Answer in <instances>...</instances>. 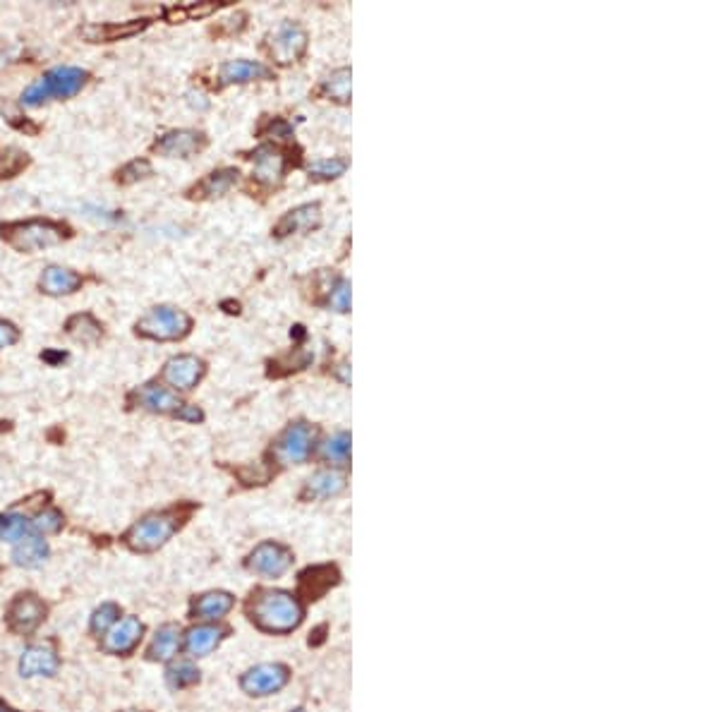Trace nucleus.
<instances>
[{
	"label": "nucleus",
	"mask_w": 719,
	"mask_h": 712,
	"mask_svg": "<svg viewBox=\"0 0 719 712\" xmlns=\"http://www.w3.org/2000/svg\"><path fill=\"white\" fill-rule=\"evenodd\" d=\"M175 418L178 420H185V422H202L204 420V413H202V408L197 406H180V410L175 413Z\"/></svg>",
	"instance_id": "79ce46f5"
},
{
	"label": "nucleus",
	"mask_w": 719,
	"mask_h": 712,
	"mask_svg": "<svg viewBox=\"0 0 719 712\" xmlns=\"http://www.w3.org/2000/svg\"><path fill=\"white\" fill-rule=\"evenodd\" d=\"M307 51V32L300 27L298 22H283L269 44V54L281 65L298 63Z\"/></svg>",
	"instance_id": "6e6552de"
},
{
	"label": "nucleus",
	"mask_w": 719,
	"mask_h": 712,
	"mask_svg": "<svg viewBox=\"0 0 719 712\" xmlns=\"http://www.w3.org/2000/svg\"><path fill=\"white\" fill-rule=\"evenodd\" d=\"M149 27V20H130V22H101V25H87L82 27V36L92 44H113V41L130 39L134 34L144 32Z\"/></svg>",
	"instance_id": "dca6fc26"
},
{
	"label": "nucleus",
	"mask_w": 719,
	"mask_h": 712,
	"mask_svg": "<svg viewBox=\"0 0 719 712\" xmlns=\"http://www.w3.org/2000/svg\"><path fill=\"white\" fill-rule=\"evenodd\" d=\"M82 276L77 272H73V269H65V267H46L44 269V273H41L39 279V288L41 293L46 295H54V298H60V295H73L74 291H80L82 288Z\"/></svg>",
	"instance_id": "aec40b11"
},
{
	"label": "nucleus",
	"mask_w": 719,
	"mask_h": 712,
	"mask_svg": "<svg viewBox=\"0 0 719 712\" xmlns=\"http://www.w3.org/2000/svg\"><path fill=\"white\" fill-rule=\"evenodd\" d=\"M41 360H46L48 365H58V362H65L67 353H58V351H46V353H41Z\"/></svg>",
	"instance_id": "c03bdc74"
},
{
	"label": "nucleus",
	"mask_w": 719,
	"mask_h": 712,
	"mask_svg": "<svg viewBox=\"0 0 719 712\" xmlns=\"http://www.w3.org/2000/svg\"><path fill=\"white\" fill-rule=\"evenodd\" d=\"M269 77H271V70L260 60H226L219 67V80L223 87H228V84H245V82L254 80H269Z\"/></svg>",
	"instance_id": "6ab92c4d"
},
{
	"label": "nucleus",
	"mask_w": 719,
	"mask_h": 712,
	"mask_svg": "<svg viewBox=\"0 0 719 712\" xmlns=\"http://www.w3.org/2000/svg\"><path fill=\"white\" fill-rule=\"evenodd\" d=\"M125 712H142V710H125Z\"/></svg>",
	"instance_id": "de8ad7c7"
},
{
	"label": "nucleus",
	"mask_w": 719,
	"mask_h": 712,
	"mask_svg": "<svg viewBox=\"0 0 719 712\" xmlns=\"http://www.w3.org/2000/svg\"><path fill=\"white\" fill-rule=\"evenodd\" d=\"M207 144V137L197 130H171L153 144V152H159L166 159H190L202 152Z\"/></svg>",
	"instance_id": "ddd939ff"
},
{
	"label": "nucleus",
	"mask_w": 719,
	"mask_h": 712,
	"mask_svg": "<svg viewBox=\"0 0 719 712\" xmlns=\"http://www.w3.org/2000/svg\"><path fill=\"white\" fill-rule=\"evenodd\" d=\"M166 679L171 684V688H187L200 681V669L190 662H178V665H171L166 672Z\"/></svg>",
	"instance_id": "f704fd0d"
},
{
	"label": "nucleus",
	"mask_w": 719,
	"mask_h": 712,
	"mask_svg": "<svg viewBox=\"0 0 719 712\" xmlns=\"http://www.w3.org/2000/svg\"><path fill=\"white\" fill-rule=\"evenodd\" d=\"M27 166L29 156L22 149L7 147L5 152H0V180L15 178V175H20Z\"/></svg>",
	"instance_id": "72a5a7b5"
},
{
	"label": "nucleus",
	"mask_w": 719,
	"mask_h": 712,
	"mask_svg": "<svg viewBox=\"0 0 719 712\" xmlns=\"http://www.w3.org/2000/svg\"><path fill=\"white\" fill-rule=\"evenodd\" d=\"M221 7V3H204V5H175V7H163V17L171 25L178 22L192 20V17H207V15L216 13Z\"/></svg>",
	"instance_id": "473e14b6"
},
{
	"label": "nucleus",
	"mask_w": 719,
	"mask_h": 712,
	"mask_svg": "<svg viewBox=\"0 0 719 712\" xmlns=\"http://www.w3.org/2000/svg\"><path fill=\"white\" fill-rule=\"evenodd\" d=\"M223 636H226V628H221V626H194L185 636V650L190 655H194V658H204V655H209L212 650L219 648Z\"/></svg>",
	"instance_id": "4be33fe9"
},
{
	"label": "nucleus",
	"mask_w": 719,
	"mask_h": 712,
	"mask_svg": "<svg viewBox=\"0 0 719 712\" xmlns=\"http://www.w3.org/2000/svg\"><path fill=\"white\" fill-rule=\"evenodd\" d=\"M89 73L82 70V67H73V65H63V67H54L48 70L44 77L29 84L25 92H22V106L27 108H39L48 101L55 99H73L74 94H80L82 87L87 84Z\"/></svg>",
	"instance_id": "f03ea898"
},
{
	"label": "nucleus",
	"mask_w": 719,
	"mask_h": 712,
	"mask_svg": "<svg viewBox=\"0 0 719 712\" xmlns=\"http://www.w3.org/2000/svg\"><path fill=\"white\" fill-rule=\"evenodd\" d=\"M291 564H293V554H291V549L279 545V542H261L247 559V566L254 573H261V576H269V578L283 576L291 569Z\"/></svg>",
	"instance_id": "9d476101"
},
{
	"label": "nucleus",
	"mask_w": 719,
	"mask_h": 712,
	"mask_svg": "<svg viewBox=\"0 0 719 712\" xmlns=\"http://www.w3.org/2000/svg\"><path fill=\"white\" fill-rule=\"evenodd\" d=\"M142 636H144V624H142L137 617H125V619L115 621V624L103 633L101 648L111 655H127L140 646Z\"/></svg>",
	"instance_id": "9b49d317"
},
{
	"label": "nucleus",
	"mask_w": 719,
	"mask_h": 712,
	"mask_svg": "<svg viewBox=\"0 0 719 712\" xmlns=\"http://www.w3.org/2000/svg\"><path fill=\"white\" fill-rule=\"evenodd\" d=\"M130 399L137 403L140 408H144V410H149V413H178L180 406H182V400H180V396L175 391H171L168 386H159L153 384V381H149V384L140 386L137 391H133V396Z\"/></svg>",
	"instance_id": "2eb2a0df"
},
{
	"label": "nucleus",
	"mask_w": 719,
	"mask_h": 712,
	"mask_svg": "<svg viewBox=\"0 0 719 712\" xmlns=\"http://www.w3.org/2000/svg\"><path fill=\"white\" fill-rule=\"evenodd\" d=\"M20 341V329L15 327L13 321L0 320V348L15 346Z\"/></svg>",
	"instance_id": "a19ab883"
},
{
	"label": "nucleus",
	"mask_w": 719,
	"mask_h": 712,
	"mask_svg": "<svg viewBox=\"0 0 719 712\" xmlns=\"http://www.w3.org/2000/svg\"><path fill=\"white\" fill-rule=\"evenodd\" d=\"M336 374H339L343 384H350V365H348V362H340V365L336 367Z\"/></svg>",
	"instance_id": "a18cd8bd"
},
{
	"label": "nucleus",
	"mask_w": 719,
	"mask_h": 712,
	"mask_svg": "<svg viewBox=\"0 0 719 712\" xmlns=\"http://www.w3.org/2000/svg\"><path fill=\"white\" fill-rule=\"evenodd\" d=\"M152 173H153V168L147 159H134L120 168L118 183L120 185H134V183H140V180L149 178Z\"/></svg>",
	"instance_id": "e433bc0d"
},
{
	"label": "nucleus",
	"mask_w": 719,
	"mask_h": 712,
	"mask_svg": "<svg viewBox=\"0 0 719 712\" xmlns=\"http://www.w3.org/2000/svg\"><path fill=\"white\" fill-rule=\"evenodd\" d=\"M0 231H3V240L17 252L46 250V247L60 245L63 240L70 238V228L51 219L13 221V223H5Z\"/></svg>",
	"instance_id": "7ed1b4c3"
},
{
	"label": "nucleus",
	"mask_w": 719,
	"mask_h": 712,
	"mask_svg": "<svg viewBox=\"0 0 719 712\" xmlns=\"http://www.w3.org/2000/svg\"><path fill=\"white\" fill-rule=\"evenodd\" d=\"M231 609H233V595L223 593V590H213L192 602V614L200 619H221Z\"/></svg>",
	"instance_id": "393cba45"
},
{
	"label": "nucleus",
	"mask_w": 719,
	"mask_h": 712,
	"mask_svg": "<svg viewBox=\"0 0 719 712\" xmlns=\"http://www.w3.org/2000/svg\"><path fill=\"white\" fill-rule=\"evenodd\" d=\"M350 89H353V73L350 67H339L329 74L327 80L321 82V94L327 99L339 101V104H348L350 101Z\"/></svg>",
	"instance_id": "c85d7f7f"
},
{
	"label": "nucleus",
	"mask_w": 719,
	"mask_h": 712,
	"mask_svg": "<svg viewBox=\"0 0 719 712\" xmlns=\"http://www.w3.org/2000/svg\"><path fill=\"white\" fill-rule=\"evenodd\" d=\"M65 331L70 339L80 341V343H87V346L99 343L101 336H103V327H101V321L89 312L74 314V317H70V320L65 321Z\"/></svg>",
	"instance_id": "a878e982"
},
{
	"label": "nucleus",
	"mask_w": 719,
	"mask_h": 712,
	"mask_svg": "<svg viewBox=\"0 0 719 712\" xmlns=\"http://www.w3.org/2000/svg\"><path fill=\"white\" fill-rule=\"evenodd\" d=\"M0 712H17V710H15V707L7 706V703H3V700H0Z\"/></svg>",
	"instance_id": "49530a36"
},
{
	"label": "nucleus",
	"mask_w": 719,
	"mask_h": 712,
	"mask_svg": "<svg viewBox=\"0 0 719 712\" xmlns=\"http://www.w3.org/2000/svg\"><path fill=\"white\" fill-rule=\"evenodd\" d=\"M321 456H324V460L333 463V466H348V460H350V434H333L331 440H327L324 446H321Z\"/></svg>",
	"instance_id": "7c9ffc66"
},
{
	"label": "nucleus",
	"mask_w": 719,
	"mask_h": 712,
	"mask_svg": "<svg viewBox=\"0 0 719 712\" xmlns=\"http://www.w3.org/2000/svg\"><path fill=\"white\" fill-rule=\"evenodd\" d=\"M118 619H120V607L113 605V602H106V605H101L99 609L94 612L92 631L96 633V636H103V633H106Z\"/></svg>",
	"instance_id": "4c0bfd02"
},
{
	"label": "nucleus",
	"mask_w": 719,
	"mask_h": 712,
	"mask_svg": "<svg viewBox=\"0 0 719 712\" xmlns=\"http://www.w3.org/2000/svg\"><path fill=\"white\" fill-rule=\"evenodd\" d=\"M295 712H302V710H295Z\"/></svg>",
	"instance_id": "09e8293b"
},
{
	"label": "nucleus",
	"mask_w": 719,
	"mask_h": 712,
	"mask_svg": "<svg viewBox=\"0 0 719 712\" xmlns=\"http://www.w3.org/2000/svg\"><path fill=\"white\" fill-rule=\"evenodd\" d=\"M134 331L152 341H180L192 331V317L173 305H156L142 314Z\"/></svg>",
	"instance_id": "20e7f679"
},
{
	"label": "nucleus",
	"mask_w": 719,
	"mask_h": 712,
	"mask_svg": "<svg viewBox=\"0 0 719 712\" xmlns=\"http://www.w3.org/2000/svg\"><path fill=\"white\" fill-rule=\"evenodd\" d=\"M254 161V178L260 180L261 185L273 187L279 185L286 173V156L283 152L271 144H261L260 149H254L252 153Z\"/></svg>",
	"instance_id": "f3484780"
},
{
	"label": "nucleus",
	"mask_w": 719,
	"mask_h": 712,
	"mask_svg": "<svg viewBox=\"0 0 719 712\" xmlns=\"http://www.w3.org/2000/svg\"><path fill=\"white\" fill-rule=\"evenodd\" d=\"M46 617V605L41 602L36 595L25 593L20 598H15V602L7 609V621H10V628L17 633H34L39 628V624Z\"/></svg>",
	"instance_id": "f8f14e48"
},
{
	"label": "nucleus",
	"mask_w": 719,
	"mask_h": 712,
	"mask_svg": "<svg viewBox=\"0 0 719 712\" xmlns=\"http://www.w3.org/2000/svg\"><path fill=\"white\" fill-rule=\"evenodd\" d=\"M305 609L286 590H260L250 602V619L269 633H291L302 624Z\"/></svg>",
	"instance_id": "f257e3e1"
},
{
	"label": "nucleus",
	"mask_w": 719,
	"mask_h": 712,
	"mask_svg": "<svg viewBox=\"0 0 719 712\" xmlns=\"http://www.w3.org/2000/svg\"><path fill=\"white\" fill-rule=\"evenodd\" d=\"M60 659L51 643H34L29 646L20 659V674L25 679L34 677H54L58 672Z\"/></svg>",
	"instance_id": "4468645a"
},
{
	"label": "nucleus",
	"mask_w": 719,
	"mask_h": 712,
	"mask_svg": "<svg viewBox=\"0 0 719 712\" xmlns=\"http://www.w3.org/2000/svg\"><path fill=\"white\" fill-rule=\"evenodd\" d=\"M180 648V628L175 624L161 626L159 631L153 633L152 646H149V658L153 662H166L173 658Z\"/></svg>",
	"instance_id": "cd10ccee"
},
{
	"label": "nucleus",
	"mask_w": 719,
	"mask_h": 712,
	"mask_svg": "<svg viewBox=\"0 0 719 712\" xmlns=\"http://www.w3.org/2000/svg\"><path fill=\"white\" fill-rule=\"evenodd\" d=\"M314 440H317V430L305 420H298L293 425L283 430L276 444H273V459L291 466V463H305L312 453Z\"/></svg>",
	"instance_id": "423d86ee"
},
{
	"label": "nucleus",
	"mask_w": 719,
	"mask_h": 712,
	"mask_svg": "<svg viewBox=\"0 0 719 712\" xmlns=\"http://www.w3.org/2000/svg\"><path fill=\"white\" fill-rule=\"evenodd\" d=\"M288 679H291L288 667L269 662V665L252 667V669L242 677L240 686H242V691L250 693V696H271V693L281 691V688L288 684Z\"/></svg>",
	"instance_id": "1a4fd4ad"
},
{
	"label": "nucleus",
	"mask_w": 719,
	"mask_h": 712,
	"mask_svg": "<svg viewBox=\"0 0 719 712\" xmlns=\"http://www.w3.org/2000/svg\"><path fill=\"white\" fill-rule=\"evenodd\" d=\"M336 583H339V571L333 566H314V569H307L300 576L302 593L310 599H317L321 593H327L329 588L336 586Z\"/></svg>",
	"instance_id": "5701e85b"
},
{
	"label": "nucleus",
	"mask_w": 719,
	"mask_h": 712,
	"mask_svg": "<svg viewBox=\"0 0 719 712\" xmlns=\"http://www.w3.org/2000/svg\"><path fill=\"white\" fill-rule=\"evenodd\" d=\"M267 134H273V137H279V140H288V137H291V125H288L286 120L276 118L273 123H269Z\"/></svg>",
	"instance_id": "37998d69"
},
{
	"label": "nucleus",
	"mask_w": 719,
	"mask_h": 712,
	"mask_svg": "<svg viewBox=\"0 0 719 712\" xmlns=\"http://www.w3.org/2000/svg\"><path fill=\"white\" fill-rule=\"evenodd\" d=\"M327 305L336 310V312H348L350 310V281L336 279V283L329 291Z\"/></svg>",
	"instance_id": "ea45409f"
},
{
	"label": "nucleus",
	"mask_w": 719,
	"mask_h": 712,
	"mask_svg": "<svg viewBox=\"0 0 719 712\" xmlns=\"http://www.w3.org/2000/svg\"><path fill=\"white\" fill-rule=\"evenodd\" d=\"M13 559L17 566H25V569H36L44 561L48 559V545L46 539L39 538V535L29 533L27 538H22L17 542L13 552Z\"/></svg>",
	"instance_id": "b1692460"
},
{
	"label": "nucleus",
	"mask_w": 719,
	"mask_h": 712,
	"mask_svg": "<svg viewBox=\"0 0 719 712\" xmlns=\"http://www.w3.org/2000/svg\"><path fill=\"white\" fill-rule=\"evenodd\" d=\"M238 168H219L212 171L200 185L194 187V197H221L238 183Z\"/></svg>",
	"instance_id": "bb28decb"
},
{
	"label": "nucleus",
	"mask_w": 719,
	"mask_h": 712,
	"mask_svg": "<svg viewBox=\"0 0 719 712\" xmlns=\"http://www.w3.org/2000/svg\"><path fill=\"white\" fill-rule=\"evenodd\" d=\"M207 374V362L197 355H175L163 365L161 380L171 386V391H192Z\"/></svg>",
	"instance_id": "0eeeda50"
},
{
	"label": "nucleus",
	"mask_w": 719,
	"mask_h": 712,
	"mask_svg": "<svg viewBox=\"0 0 719 712\" xmlns=\"http://www.w3.org/2000/svg\"><path fill=\"white\" fill-rule=\"evenodd\" d=\"M180 528V516L175 511H161L149 513L140 519L130 530L125 533V542L130 549L142 554L156 552L166 545L168 539L173 538L175 530Z\"/></svg>",
	"instance_id": "39448f33"
},
{
	"label": "nucleus",
	"mask_w": 719,
	"mask_h": 712,
	"mask_svg": "<svg viewBox=\"0 0 719 712\" xmlns=\"http://www.w3.org/2000/svg\"><path fill=\"white\" fill-rule=\"evenodd\" d=\"M29 530H32V523L25 516H20V513H5V516H0V539H5V542H20L22 538H27Z\"/></svg>",
	"instance_id": "2f4dec72"
},
{
	"label": "nucleus",
	"mask_w": 719,
	"mask_h": 712,
	"mask_svg": "<svg viewBox=\"0 0 719 712\" xmlns=\"http://www.w3.org/2000/svg\"><path fill=\"white\" fill-rule=\"evenodd\" d=\"M320 223H321V207L317 202H314V204H300V207L291 209V212L276 223V231H273V233L279 235V238H286V235H293V233H310L314 228H320Z\"/></svg>",
	"instance_id": "a211bd4d"
},
{
	"label": "nucleus",
	"mask_w": 719,
	"mask_h": 712,
	"mask_svg": "<svg viewBox=\"0 0 719 712\" xmlns=\"http://www.w3.org/2000/svg\"><path fill=\"white\" fill-rule=\"evenodd\" d=\"M343 490H346V475L339 473V470H320V473H314L312 478L307 480L305 487H302V499H331Z\"/></svg>",
	"instance_id": "412c9836"
},
{
	"label": "nucleus",
	"mask_w": 719,
	"mask_h": 712,
	"mask_svg": "<svg viewBox=\"0 0 719 712\" xmlns=\"http://www.w3.org/2000/svg\"><path fill=\"white\" fill-rule=\"evenodd\" d=\"M348 161L340 159V156H333V159H321L317 163L310 166V178L312 180H333L339 175L346 173Z\"/></svg>",
	"instance_id": "c9c22d12"
},
{
	"label": "nucleus",
	"mask_w": 719,
	"mask_h": 712,
	"mask_svg": "<svg viewBox=\"0 0 719 712\" xmlns=\"http://www.w3.org/2000/svg\"><path fill=\"white\" fill-rule=\"evenodd\" d=\"M314 360V353L312 351H305V348H295V351H291L288 355H281V358L271 360L269 362V374L271 377H286V374L291 372H298V370H305L310 362Z\"/></svg>",
	"instance_id": "c756f323"
},
{
	"label": "nucleus",
	"mask_w": 719,
	"mask_h": 712,
	"mask_svg": "<svg viewBox=\"0 0 719 712\" xmlns=\"http://www.w3.org/2000/svg\"><path fill=\"white\" fill-rule=\"evenodd\" d=\"M32 528L36 533L44 535H54L58 533L63 528V513L58 509H44V511L36 513V519L32 520Z\"/></svg>",
	"instance_id": "58836bf2"
}]
</instances>
